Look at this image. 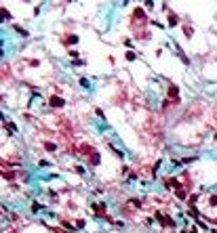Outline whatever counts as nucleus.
Listing matches in <instances>:
<instances>
[{
    "mask_svg": "<svg viewBox=\"0 0 217 233\" xmlns=\"http://www.w3.org/2000/svg\"><path fill=\"white\" fill-rule=\"evenodd\" d=\"M53 107H61L63 103H66V101H63V99H59V97H51V101H49Z\"/></svg>",
    "mask_w": 217,
    "mask_h": 233,
    "instance_id": "1",
    "label": "nucleus"
},
{
    "mask_svg": "<svg viewBox=\"0 0 217 233\" xmlns=\"http://www.w3.org/2000/svg\"><path fill=\"white\" fill-rule=\"evenodd\" d=\"M4 126H6V130H11V132H17V126H15V124H11V122H6Z\"/></svg>",
    "mask_w": 217,
    "mask_h": 233,
    "instance_id": "2",
    "label": "nucleus"
},
{
    "mask_svg": "<svg viewBox=\"0 0 217 233\" xmlns=\"http://www.w3.org/2000/svg\"><path fill=\"white\" fill-rule=\"evenodd\" d=\"M15 32H19L21 36H30V32H25L23 28H19V25H15Z\"/></svg>",
    "mask_w": 217,
    "mask_h": 233,
    "instance_id": "3",
    "label": "nucleus"
},
{
    "mask_svg": "<svg viewBox=\"0 0 217 233\" xmlns=\"http://www.w3.org/2000/svg\"><path fill=\"white\" fill-rule=\"evenodd\" d=\"M80 84H82L84 88H89V80H87V78H80Z\"/></svg>",
    "mask_w": 217,
    "mask_h": 233,
    "instance_id": "4",
    "label": "nucleus"
},
{
    "mask_svg": "<svg viewBox=\"0 0 217 233\" xmlns=\"http://www.w3.org/2000/svg\"><path fill=\"white\" fill-rule=\"evenodd\" d=\"M126 59L133 61V59H135V53H131V50H129V53H126Z\"/></svg>",
    "mask_w": 217,
    "mask_h": 233,
    "instance_id": "5",
    "label": "nucleus"
}]
</instances>
